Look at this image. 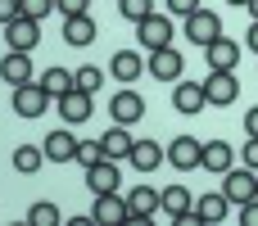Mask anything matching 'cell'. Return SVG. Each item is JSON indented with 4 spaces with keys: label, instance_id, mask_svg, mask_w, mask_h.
I'll return each mask as SVG.
<instances>
[{
    "label": "cell",
    "instance_id": "3957f363",
    "mask_svg": "<svg viewBox=\"0 0 258 226\" xmlns=\"http://www.w3.org/2000/svg\"><path fill=\"white\" fill-rule=\"evenodd\" d=\"M50 104H54V100H50V91H45L41 82H23V86H14V113H18V118H41Z\"/></svg>",
    "mask_w": 258,
    "mask_h": 226
},
{
    "label": "cell",
    "instance_id": "4fadbf2b",
    "mask_svg": "<svg viewBox=\"0 0 258 226\" xmlns=\"http://www.w3.org/2000/svg\"><path fill=\"white\" fill-rule=\"evenodd\" d=\"M109 113H113V122H122V127H132V122H141L145 118V100L132 91V86H122L118 95H113V104H109Z\"/></svg>",
    "mask_w": 258,
    "mask_h": 226
},
{
    "label": "cell",
    "instance_id": "8992f818",
    "mask_svg": "<svg viewBox=\"0 0 258 226\" xmlns=\"http://www.w3.org/2000/svg\"><path fill=\"white\" fill-rule=\"evenodd\" d=\"M145 68H150V77H159V82L168 86V82H181L186 59H181V50H177V45H163V50H150Z\"/></svg>",
    "mask_w": 258,
    "mask_h": 226
},
{
    "label": "cell",
    "instance_id": "ac0fdd59",
    "mask_svg": "<svg viewBox=\"0 0 258 226\" xmlns=\"http://www.w3.org/2000/svg\"><path fill=\"white\" fill-rule=\"evenodd\" d=\"M109 72H113L118 82H127V86H132V82H136L141 72H150V68H145V59H141L136 50H118V54L109 59Z\"/></svg>",
    "mask_w": 258,
    "mask_h": 226
},
{
    "label": "cell",
    "instance_id": "9c48e42d",
    "mask_svg": "<svg viewBox=\"0 0 258 226\" xmlns=\"http://www.w3.org/2000/svg\"><path fill=\"white\" fill-rule=\"evenodd\" d=\"M154 213H159V190L136 186V190L127 195V222L122 226H145V222H154Z\"/></svg>",
    "mask_w": 258,
    "mask_h": 226
},
{
    "label": "cell",
    "instance_id": "2e32d148",
    "mask_svg": "<svg viewBox=\"0 0 258 226\" xmlns=\"http://www.w3.org/2000/svg\"><path fill=\"white\" fill-rule=\"evenodd\" d=\"M0 77H5L9 86L32 82V50H9V54H5V63H0Z\"/></svg>",
    "mask_w": 258,
    "mask_h": 226
},
{
    "label": "cell",
    "instance_id": "e0dca14e",
    "mask_svg": "<svg viewBox=\"0 0 258 226\" xmlns=\"http://www.w3.org/2000/svg\"><path fill=\"white\" fill-rule=\"evenodd\" d=\"M190 208H195V199H190L186 186H168V190H159V213H163L168 222H177V217L190 213Z\"/></svg>",
    "mask_w": 258,
    "mask_h": 226
},
{
    "label": "cell",
    "instance_id": "5b68a950",
    "mask_svg": "<svg viewBox=\"0 0 258 226\" xmlns=\"http://www.w3.org/2000/svg\"><path fill=\"white\" fill-rule=\"evenodd\" d=\"M136 36H141V45L145 50H163V45H172V14H150V18H141L136 23Z\"/></svg>",
    "mask_w": 258,
    "mask_h": 226
},
{
    "label": "cell",
    "instance_id": "1f68e13d",
    "mask_svg": "<svg viewBox=\"0 0 258 226\" xmlns=\"http://www.w3.org/2000/svg\"><path fill=\"white\" fill-rule=\"evenodd\" d=\"M59 14H63V18H77V14H91V0H59Z\"/></svg>",
    "mask_w": 258,
    "mask_h": 226
},
{
    "label": "cell",
    "instance_id": "d4e9b609",
    "mask_svg": "<svg viewBox=\"0 0 258 226\" xmlns=\"http://www.w3.org/2000/svg\"><path fill=\"white\" fill-rule=\"evenodd\" d=\"M227 208H231V199H227V195H200V204H195V213H200V222H204V226L222 222V217H227Z\"/></svg>",
    "mask_w": 258,
    "mask_h": 226
},
{
    "label": "cell",
    "instance_id": "9a60e30c",
    "mask_svg": "<svg viewBox=\"0 0 258 226\" xmlns=\"http://www.w3.org/2000/svg\"><path fill=\"white\" fill-rule=\"evenodd\" d=\"M86 190L91 195H113L118 190V159H100L95 168H86Z\"/></svg>",
    "mask_w": 258,
    "mask_h": 226
},
{
    "label": "cell",
    "instance_id": "f1b7e54d",
    "mask_svg": "<svg viewBox=\"0 0 258 226\" xmlns=\"http://www.w3.org/2000/svg\"><path fill=\"white\" fill-rule=\"evenodd\" d=\"M118 14H122L127 23H141V18L154 14V0H118Z\"/></svg>",
    "mask_w": 258,
    "mask_h": 226
},
{
    "label": "cell",
    "instance_id": "603a6c76",
    "mask_svg": "<svg viewBox=\"0 0 258 226\" xmlns=\"http://www.w3.org/2000/svg\"><path fill=\"white\" fill-rule=\"evenodd\" d=\"M204 54H209V68H236V59H240V45H236L231 36H218L213 45H204Z\"/></svg>",
    "mask_w": 258,
    "mask_h": 226
},
{
    "label": "cell",
    "instance_id": "ba28073f",
    "mask_svg": "<svg viewBox=\"0 0 258 226\" xmlns=\"http://www.w3.org/2000/svg\"><path fill=\"white\" fill-rule=\"evenodd\" d=\"M5 41H9V50H36L41 23L27 18V14H14V18H5Z\"/></svg>",
    "mask_w": 258,
    "mask_h": 226
},
{
    "label": "cell",
    "instance_id": "277c9868",
    "mask_svg": "<svg viewBox=\"0 0 258 226\" xmlns=\"http://www.w3.org/2000/svg\"><path fill=\"white\" fill-rule=\"evenodd\" d=\"M168 163H172L177 172L204 168V140H200V136H177V140H168Z\"/></svg>",
    "mask_w": 258,
    "mask_h": 226
},
{
    "label": "cell",
    "instance_id": "ffe728a7",
    "mask_svg": "<svg viewBox=\"0 0 258 226\" xmlns=\"http://www.w3.org/2000/svg\"><path fill=\"white\" fill-rule=\"evenodd\" d=\"M236 168V149L227 140H204V172H231Z\"/></svg>",
    "mask_w": 258,
    "mask_h": 226
},
{
    "label": "cell",
    "instance_id": "6da1fadb",
    "mask_svg": "<svg viewBox=\"0 0 258 226\" xmlns=\"http://www.w3.org/2000/svg\"><path fill=\"white\" fill-rule=\"evenodd\" d=\"M222 195L231 199V208L258 199V172L254 168H231V172H222Z\"/></svg>",
    "mask_w": 258,
    "mask_h": 226
},
{
    "label": "cell",
    "instance_id": "d590c367",
    "mask_svg": "<svg viewBox=\"0 0 258 226\" xmlns=\"http://www.w3.org/2000/svg\"><path fill=\"white\" fill-rule=\"evenodd\" d=\"M245 131L258 136V104H254V109H245Z\"/></svg>",
    "mask_w": 258,
    "mask_h": 226
},
{
    "label": "cell",
    "instance_id": "e575fe53",
    "mask_svg": "<svg viewBox=\"0 0 258 226\" xmlns=\"http://www.w3.org/2000/svg\"><path fill=\"white\" fill-rule=\"evenodd\" d=\"M240 226H258V199L240 204Z\"/></svg>",
    "mask_w": 258,
    "mask_h": 226
},
{
    "label": "cell",
    "instance_id": "d6986e66",
    "mask_svg": "<svg viewBox=\"0 0 258 226\" xmlns=\"http://www.w3.org/2000/svg\"><path fill=\"white\" fill-rule=\"evenodd\" d=\"M100 145H104V159H118V163H122V159H132V145H136V140H132V131H127L122 122H113V127L100 136Z\"/></svg>",
    "mask_w": 258,
    "mask_h": 226
},
{
    "label": "cell",
    "instance_id": "8d00e7d4",
    "mask_svg": "<svg viewBox=\"0 0 258 226\" xmlns=\"http://www.w3.org/2000/svg\"><path fill=\"white\" fill-rule=\"evenodd\" d=\"M245 45H249V50L258 54V18H254V27H249V36H245Z\"/></svg>",
    "mask_w": 258,
    "mask_h": 226
},
{
    "label": "cell",
    "instance_id": "f35d334b",
    "mask_svg": "<svg viewBox=\"0 0 258 226\" xmlns=\"http://www.w3.org/2000/svg\"><path fill=\"white\" fill-rule=\"evenodd\" d=\"M227 5H249V0H227Z\"/></svg>",
    "mask_w": 258,
    "mask_h": 226
},
{
    "label": "cell",
    "instance_id": "5bb4252c",
    "mask_svg": "<svg viewBox=\"0 0 258 226\" xmlns=\"http://www.w3.org/2000/svg\"><path fill=\"white\" fill-rule=\"evenodd\" d=\"M100 36V23L91 18V14H77V18H63V41L73 45V50H86L91 41Z\"/></svg>",
    "mask_w": 258,
    "mask_h": 226
},
{
    "label": "cell",
    "instance_id": "74e56055",
    "mask_svg": "<svg viewBox=\"0 0 258 226\" xmlns=\"http://www.w3.org/2000/svg\"><path fill=\"white\" fill-rule=\"evenodd\" d=\"M245 9H249V18H258V0H249V5H245Z\"/></svg>",
    "mask_w": 258,
    "mask_h": 226
},
{
    "label": "cell",
    "instance_id": "44dd1931",
    "mask_svg": "<svg viewBox=\"0 0 258 226\" xmlns=\"http://www.w3.org/2000/svg\"><path fill=\"white\" fill-rule=\"evenodd\" d=\"M95 222L100 226H122L127 222V199H118V190L113 195H95Z\"/></svg>",
    "mask_w": 258,
    "mask_h": 226
},
{
    "label": "cell",
    "instance_id": "4316f807",
    "mask_svg": "<svg viewBox=\"0 0 258 226\" xmlns=\"http://www.w3.org/2000/svg\"><path fill=\"white\" fill-rule=\"evenodd\" d=\"M27 222H32V226H59L63 217H59V208H54V204H45V199H41V204H32V208H27Z\"/></svg>",
    "mask_w": 258,
    "mask_h": 226
},
{
    "label": "cell",
    "instance_id": "d6a6232c",
    "mask_svg": "<svg viewBox=\"0 0 258 226\" xmlns=\"http://www.w3.org/2000/svg\"><path fill=\"white\" fill-rule=\"evenodd\" d=\"M204 0H168V14H177V18H186V14H195Z\"/></svg>",
    "mask_w": 258,
    "mask_h": 226
},
{
    "label": "cell",
    "instance_id": "8fae6325",
    "mask_svg": "<svg viewBox=\"0 0 258 226\" xmlns=\"http://www.w3.org/2000/svg\"><path fill=\"white\" fill-rule=\"evenodd\" d=\"M77 145H82V140H77L73 131H50V136L41 140L45 163H59V168H63V163H77Z\"/></svg>",
    "mask_w": 258,
    "mask_h": 226
},
{
    "label": "cell",
    "instance_id": "52a82bcc",
    "mask_svg": "<svg viewBox=\"0 0 258 226\" xmlns=\"http://www.w3.org/2000/svg\"><path fill=\"white\" fill-rule=\"evenodd\" d=\"M204 95H209V104H236V100H240V82H236V72H231V68H209V77H204Z\"/></svg>",
    "mask_w": 258,
    "mask_h": 226
},
{
    "label": "cell",
    "instance_id": "4dcf8cb0",
    "mask_svg": "<svg viewBox=\"0 0 258 226\" xmlns=\"http://www.w3.org/2000/svg\"><path fill=\"white\" fill-rule=\"evenodd\" d=\"M100 159H104V145H100V140H82V145H77V163H82V168H95Z\"/></svg>",
    "mask_w": 258,
    "mask_h": 226
},
{
    "label": "cell",
    "instance_id": "7a4b0ae2",
    "mask_svg": "<svg viewBox=\"0 0 258 226\" xmlns=\"http://www.w3.org/2000/svg\"><path fill=\"white\" fill-rule=\"evenodd\" d=\"M181 32H186L195 45H213V41L222 36V18H218L213 9H204V5H200L195 14H186V18H181Z\"/></svg>",
    "mask_w": 258,
    "mask_h": 226
},
{
    "label": "cell",
    "instance_id": "7402d4cb",
    "mask_svg": "<svg viewBox=\"0 0 258 226\" xmlns=\"http://www.w3.org/2000/svg\"><path fill=\"white\" fill-rule=\"evenodd\" d=\"M163 159H168V149H163L159 140H136V145H132V168H136V172H154Z\"/></svg>",
    "mask_w": 258,
    "mask_h": 226
},
{
    "label": "cell",
    "instance_id": "f546056e",
    "mask_svg": "<svg viewBox=\"0 0 258 226\" xmlns=\"http://www.w3.org/2000/svg\"><path fill=\"white\" fill-rule=\"evenodd\" d=\"M54 9H59V0H18V14H27V18H36V23L50 18Z\"/></svg>",
    "mask_w": 258,
    "mask_h": 226
},
{
    "label": "cell",
    "instance_id": "83f0119b",
    "mask_svg": "<svg viewBox=\"0 0 258 226\" xmlns=\"http://www.w3.org/2000/svg\"><path fill=\"white\" fill-rule=\"evenodd\" d=\"M77 86H82V91H91V95H100V86H104V68L82 63V68H77Z\"/></svg>",
    "mask_w": 258,
    "mask_h": 226
},
{
    "label": "cell",
    "instance_id": "cb8c5ba5",
    "mask_svg": "<svg viewBox=\"0 0 258 226\" xmlns=\"http://www.w3.org/2000/svg\"><path fill=\"white\" fill-rule=\"evenodd\" d=\"M41 86L50 91V100H63V95L77 86V72H68V68H45V72H41Z\"/></svg>",
    "mask_w": 258,
    "mask_h": 226
},
{
    "label": "cell",
    "instance_id": "484cf974",
    "mask_svg": "<svg viewBox=\"0 0 258 226\" xmlns=\"http://www.w3.org/2000/svg\"><path fill=\"white\" fill-rule=\"evenodd\" d=\"M41 163H45V149H41V145H18V149H14V172L32 177Z\"/></svg>",
    "mask_w": 258,
    "mask_h": 226
},
{
    "label": "cell",
    "instance_id": "836d02e7",
    "mask_svg": "<svg viewBox=\"0 0 258 226\" xmlns=\"http://www.w3.org/2000/svg\"><path fill=\"white\" fill-rule=\"evenodd\" d=\"M240 159H245V168H254V172H258V136L245 140V154H240Z\"/></svg>",
    "mask_w": 258,
    "mask_h": 226
},
{
    "label": "cell",
    "instance_id": "30bf717a",
    "mask_svg": "<svg viewBox=\"0 0 258 226\" xmlns=\"http://www.w3.org/2000/svg\"><path fill=\"white\" fill-rule=\"evenodd\" d=\"M91 113H95V95H91V91H82V86H73V91L59 100V118H63L68 127H82Z\"/></svg>",
    "mask_w": 258,
    "mask_h": 226
},
{
    "label": "cell",
    "instance_id": "7c38bea8",
    "mask_svg": "<svg viewBox=\"0 0 258 226\" xmlns=\"http://www.w3.org/2000/svg\"><path fill=\"white\" fill-rule=\"evenodd\" d=\"M204 104H209L204 82H177V91H172V109H177V113L195 118V113H204Z\"/></svg>",
    "mask_w": 258,
    "mask_h": 226
}]
</instances>
